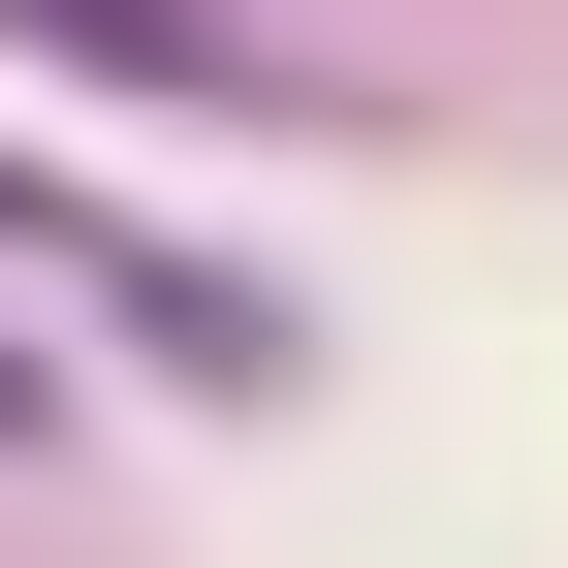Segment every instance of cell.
<instances>
[{
	"instance_id": "6da1fadb",
	"label": "cell",
	"mask_w": 568,
	"mask_h": 568,
	"mask_svg": "<svg viewBox=\"0 0 568 568\" xmlns=\"http://www.w3.org/2000/svg\"><path fill=\"white\" fill-rule=\"evenodd\" d=\"M0 32H32L63 95H126V126H253V95H284L253 0H0Z\"/></svg>"
},
{
	"instance_id": "7a4b0ae2",
	"label": "cell",
	"mask_w": 568,
	"mask_h": 568,
	"mask_svg": "<svg viewBox=\"0 0 568 568\" xmlns=\"http://www.w3.org/2000/svg\"><path fill=\"white\" fill-rule=\"evenodd\" d=\"M32 443H63V347H32V316H0V474H32Z\"/></svg>"
}]
</instances>
